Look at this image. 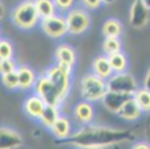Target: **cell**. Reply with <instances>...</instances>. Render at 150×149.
Wrapping results in <instances>:
<instances>
[{
	"instance_id": "29",
	"label": "cell",
	"mask_w": 150,
	"mask_h": 149,
	"mask_svg": "<svg viewBox=\"0 0 150 149\" xmlns=\"http://www.w3.org/2000/svg\"><path fill=\"white\" fill-rule=\"evenodd\" d=\"M80 2H81L82 7H84L88 11H97L104 4L103 0H80Z\"/></svg>"
},
{
	"instance_id": "15",
	"label": "cell",
	"mask_w": 150,
	"mask_h": 149,
	"mask_svg": "<svg viewBox=\"0 0 150 149\" xmlns=\"http://www.w3.org/2000/svg\"><path fill=\"white\" fill-rule=\"evenodd\" d=\"M117 114L127 121H135L141 117L143 111L133 97L123 104V106Z\"/></svg>"
},
{
	"instance_id": "12",
	"label": "cell",
	"mask_w": 150,
	"mask_h": 149,
	"mask_svg": "<svg viewBox=\"0 0 150 149\" xmlns=\"http://www.w3.org/2000/svg\"><path fill=\"white\" fill-rule=\"evenodd\" d=\"M23 143L21 135L11 128H0V149H17Z\"/></svg>"
},
{
	"instance_id": "27",
	"label": "cell",
	"mask_w": 150,
	"mask_h": 149,
	"mask_svg": "<svg viewBox=\"0 0 150 149\" xmlns=\"http://www.w3.org/2000/svg\"><path fill=\"white\" fill-rule=\"evenodd\" d=\"M18 64L13 59H1L0 60V75L13 72L18 69Z\"/></svg>"
},
{
	"instance_id": "34",
	"label": "cell",
	"mask_w": 150,
	"mask_h": 149,
	"mask_svg": "<svg viewBox=\"0 0 150 149\" xmlns=\"http://www.w3.org/2000/svg\"><path fill=\"white\" fill-rule=\"evenodd\" d=\"M143 1H144V3L150 9V0H143Z\"/></svg>"
},
{
	"instance_id": "36",
	"label": "cell",
	"mask_w": 150,
	"mask_h": 149,
	"mask_svg": "<svg viewBox=\"0 0 150 149\" xmlns=\"http://www.w3.org/2000/svg\"><path fill=\"white\" fill-rule=\"evenodd\" d=\"M99 149H111V147H105V148H99Z\"/></svg>"
},
{
	"instance_id": "21",
	"label": "cell",
	"mask_w": 150,
	"mask_h": 149,
	"mask_svg": "<svg viewBox=\"0 0 150 149\" xmlns=\"http://www.w3.org/2000/svg\"><path fill=\"white\" fill-rule=\"evenodd\" d=\"M108 59L114 73L125 72L127 71L129 62H127V56L125 55V53H122V50L115 53V54L109 55Z\"/></svg>"
},
{
	"instance_id": "4",
	"label": "cell",
	"mask_w": 150,
	"mask_h": 149,
	"mask_svg": "<svg viewBox=\"0 0 150 149\" xmlns=\"http://www.w3.org/2000/svg\"><path fill=\"white\" fill-rule=\"evenodd\" d=\"M73 68L54 63L47 69L45 75L50 78L52 84L56 87L61 100L64 101L68 96L71 87V74Z\"/></svg>"
},
{
	"instance_id": "9",
	"label": "cell",
	"mask_w": 150,
	"mask_h": 149,
	"mask_svg": "<svg viewBox=\"0 0 150 149\" xmlns=\"http://www.w3.org/2000/svg\"><path fill=\"white\" fill-rule=\"evenodd\" d=\"M150 20V9L143 0H134L129 13V23L135 29L145 27Z\"/></svg>"
},
{
	"instance_id": "35",
	"label": "cell",
	"mask_w": 150,
	"mask_h": 149,
	"mask_svg": "<svg viewBox=\"0 0 150 149\" xmlns=\"http://www.w3.org/2000/svg\"><path fill=\"white\" fill-rule=\"evenodd\" d=\"M2 38V31H1V28H0V39Z\"/></svg>"
},
{
	"instance_id": "22",
	"label": "cell",
	"mask_w": 150,
	"mask_h": 149,
	"mask_svg": "<svg viewBox=\"0 0 150 149\" xmlns=\"http://www.w3.org/2000/svg\"><path fill=\"white\" fill-rule=\"evenodd\" d=\"M34 2L41 19L52 17L59 13L54 0H34Z\"/></svg>"
},
{
	"instance_id": "8",
	"label": "cell",
	"mask_w": 150,
	"mask_h": 149,
	"mask_svg": "<svg viewBox=\"0 0 150 149\" xmlns=\"http://www.w3.org/2000/svg\"><path fill=\"white\" fill-rule=\"evenodd\" d=\"M34 89H35V94L43 100L46 105L59 107L62 102L56 87L52 84V82L45 74L38 77Z\"/></svg>"
},
{
	"instance_id": "24",
	"label": "cell",
	"mask_w": 150,
	"mask_h": 149,
	"mask_svg": "<svg viewBox=\"0 0 150 149\" xmlns=\"http://www.w3.org/2000/svg\"><path fill=\"white\" fill-rule=\"evenodd\" d=\"M134 99L143 112H150V91L146 89H138L134 94Z\"/></svg>"
},
{
	"instance_id": "19",
	"label": "cell",
	"mask_w": 150,
	"mask_h": 149,
	"mask_svg": "<svg viewBox=\"0 0 150 149\" xmlns=\"http://www.w3.org/2000/svg\"><path fill=\"white\" fill-rule=\"evenodd\" d=\"M52 131L57 138L64 140V139H67L70 137L71 123L68 118L64 117V116H60L58 118V120L54 122V126H52Z\"/></svg>"
},
{
	"instance_id": "32",
	"label": "cell",
	"mask_w": 150,
	"mask_h": 149,
	"mask_svg": "<svg viewBox=\"0 0 150 149\" xmlns=\"http://www.w3.org/2000/svg\"><path fill=\"white\" fill-rule=\"evenodd\" d=\"M5 13H6V9H5V6L3 4V2L0 0V22L2 21L5 17Z\"/></svg>"
},
{
	"instance_id": "26",
	"label": "cell",
	"mask_w": 150,
	"mask_h": 149,
	"mask_svg": "<svg viewBox=\"0 0 150 149\" xmlns=\"http://www.w3.org/2000/svg\"><path fill=\"white\" fill-rule=\"evenodd\" d=\"M15 55V48L11 41L7 38L0 39V60L1 59H13Z\"/></svg>"
},
{
	"instance_id": "25",
	"label": "cell",
	"mask_w": 150,
	"mask_h": 149,
	"mask_svg": "<svg viewBox=\"0 0 150 149\" xmlns=\"http://www.w3.org/2000/svg\"><path fill=\"white\" fill-rule=\"evenodd\" d=\"M1 82L9 91L19 89V76H18L17 70L7 73V74L1 75Z\"/></svg>"
},
{
	"instance_id": "14",
	"label": "cell",
	"mask_w": 150,
	"mask_h": 149,
	"mask_svg": "<svg viewBox=\"0 0 150 149\" xmlns=\"http://www.w3.org/2000/svg\"><path fill=\"white\" fill-rule=\"evenodd\" d=\"M93 73L105 80L110 78L114 74L110 62H109L108 56L101 55V56L95 58L94 62H93Z\"/></svg>"
},
{
	"instance_id": "18",
	"label": "cell",
	"mask_w": 150,
	"mask_h": 149,
	"mask_svg": "<svg viewBox=\"0 0 150 149\" xmlns=\"http://www.w3.org/2000/svg\"><path fill=\"white\" fill-rule=\"evenodd\" d=\"M122 32V24L115 18H109L102 25V34L104 37H120Z\"/></svg>"
},
{
	"instance_id": "3",
	"label": "cell",
	"mask_w": 150,
	"mask_h": 149,
	"mask_svg": "<svg viewBox=\"0 0 150 149\" xmlns=\"http://www.w3.org/2000/svg\"><path fill=\"white\" fill-rule=\"evenodd\" d=\"M107 92V81L94 73L84 75L80 80L81 97L88 102L102 101Z\"/></svg>"
},
{
	"instance_id": "11",
	"label": "cell",
	"mask_w": 150,
	"mask_h": 149,
	"mask_svg": "<svg viewBox=\"0 0 150 149\" xmlns=\"http://www.w3.org/2000/svg\"><path fill=\"white\" fill-rule=\"evenodd\" d=\"M54 60L58 64L73 68L76 63V52L68 43L59 44L54 50Z\"/></svg>"
},
{
	"instance_id": "5",
	"label": "cell",
	"mask_w": 150,
	"mask_h": 149,
	"mask_svg": "<svg viewBox=\"0 0 150 149\" xmlns=\"http://www.w3.org/2000/svg\"><path fill=\"white\" fill-rule=\"evenodd\" d=\"M68 27V34L78 36L84 34L92 25V18L84 7H73L65 15Z\"/></svg>"
},
{
	"instance_id": "33",
	"label": "cell",
	"mask_w": 150,
	"mask_h": 149,
	"mask_svg": "<svg viewBox=\"0 0 150 149\" xmlns=\"http://www.w3.org/2000/svg\"><path fill=\"white\" fill-rule=\"evenodd\" d=\"M104 1V4H111L115 1V0H103Z\"/></svg>"
},
{
	"instance_id": "6",
	"label": "cell",
	"mask_w": 150,
	"mask_h": 149,
	"mask_svg": "<svg viewBox=\"0 0 150 149\" xmlns=\"http://www.w3.org/2000/svg\"><path fill=\"white\" fill-rule=\"evenodd\" d=\"M39 26L42 32L52 39H61L68 34V27L64 13H58L52 17L41 19Z\"/></svg>"
},
{
	"instance_id": "17",
	"label": "cell",
	"mask_w": 150,
	"mask_h": 149,
	"mask_svg": "<svg viewBox=\"0 0 150 149\" xmlns=\"http://www.w3.org/2000/svg\"><path fill=\"white\" fill-rule=\"evenodd\" d=\"M74 116L75 118L81 123H90L94 118V107L92 102L86 100L78 102L74 107Z\"/></svg>"
},
{
	"instance_id": "1",
	"label": "cell",
	"mask_w": 150,
	"mask_h": 149,
	"mask_svg": "<svg viewBox=\"0 0 150 149\" xmlns=\"http://www.w3.org/2000/svg\"><path fill=\"white\" fill-rule=\"evenodd\" d=\"M131 130L86 126L69 137V142L80 149H99L134 140Z\"/></svg>"
},
{
	"instance_id": "23",
	"label": "cell",
	"mask_w": 150,
	"mask_h": 149,
	"mask_svg": "<svg viewBox=\"0 0 150 149\" xmlns=\"http://www.w3.org/2000/svg\"><path fill=\"white\" fill-rule=\"evenodd\" d=\"M102 50L104 52V55L115 54L117 52L122 50V41L120 37H104L102 43Z\"/></svg>"
},
{
	"instance_id": "13",
	"label": "cell",
	"mask_w": 150,
	"mask_h": 149,
	"mask_svg": "<svg viewBox=\"0 0 150 149\" xmlns=\"http://www.w3.org/2000/svg\"><path fill=\"white\" fill-rule=\"evenodd\" d=\"M18 76H19V89L28 91L34 87L37 80V77L32 68L27 65H21L17 69Z\"/></svg>"
},
{
	"instance_id": "16",
	"label": "cell",
	"mask_w": 150,
	"mask_h": 149,
	"mask_svg": "<svg viewBox=\"0 0 150 149\" xmlns=\"http://www.w3.org/2000/svg\"><path fill=\"white\" fill-rule=\"evenodd\" d=\"M46 104L43 102V100L36 94L29 96L24 102V110L30 117L33 118H39Z\"/></svg>"
},
{
	"instance_id": "20",
	"label": "cell",
	"mask_w": 150,
	"mask_h": 149,
	"mask_svg": "<svg viewBox=\"0 0 150 149\" xmlns=\"http://www.w3.org/2000/svg\"><path fill=\"white\" fill-rule=\"evenodd\" d=\"M60 117V112H59V107L57 106L46 105L44 110L42 111L41 115L39 117V120L44 126L52 128V126L54 124V122Z\"/></svg>"
},
{
	"instance_id": "2",
	"label": "cell",
	"mask_w": 150,
	"mask_h": 149,
	"mask_svg": "<svg viewBox=\"0 0 150 149\" xmlns=\"http://www.w3.org/2000/svg\"><path fill=\"white\" fill-rule=\"evenodd\" d=\"M11 19L17 28L23 31H30L39 25L41 18L34 0H23L13 9Z\"/></svg>"
},
{
	"instance_id": "10",
	"label": "cell",
	"mask_w": 150,
	"mask_h": 149,
	"mask_svg": "<svg viewBox=\"0 0 150 149\" xmlns=\"http://www.w3.org/2000/svg\"><path fill=\"white\" fill-rule=\"evenodd\" d=\"M133 97L134 95L108 91L106 93V95L104 96V98L102 99V103L108 111L117 114L119 112V110L121 109V107L123 106V104Z\"/></svg>"
},
{
	"instance_id": "31",
	"label": "cell",
	"mask_w": 150,
	"mask_h": 149,
	"mask_svg": "<svg viewBox=\"0 0 150 149\" xmlns=\"http://www.w3.org/2000/svg\"><path fill=\"white\" fill-rule=\"evenodd\" d=\"M132 149H150V145L145 142H139L134 145Z\"/></svg>"
},
{
	"instance_id": "30",
	"label": "cell",
	"mask_w": 150,
	"mask_h": 149,
	"mask_svg": "<svg viewBox=\"0 0 150 149\" xmlns=\"http://www.w3.org/2000/svg\"><path fill=\"white\" fill-rule=\"evenodd\" d=\"M144 89L150 91V68H149V70L147 71L145 78H144Z\"/></svg>"
},
{
	"instance_id": "7",
	"label": "cell",
	"mask_w": 150,
	"mask_h": 149,
	"mask_svg": "<svg viewBox=\"0 0 150 149\" xmlns=\"http://www.w3.org/2000/svg\"><path fill=\"white\" fill-rule=\"evenodd\" d=\"M106 81L108 91L111 92L134 95L138 89V84L135 77L127 72L114 73Z\"/></svg>"
},
{
	"instance_id": "28",
	"label": "cell",
	"mask_w": 150,
	"mask_h": 149,
	"mask_svg": "<svg viewBox=\"0 0 150 149\" xmlns=\"http://www.w3.org/2000/svg\"><path fill=\"white\" fill-rule=\"evenodd\" d=\"M59 13H67L70 9L74 7L75 0H54Z\"/></svg>"
}]
</instances>
